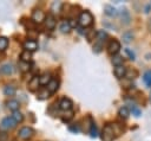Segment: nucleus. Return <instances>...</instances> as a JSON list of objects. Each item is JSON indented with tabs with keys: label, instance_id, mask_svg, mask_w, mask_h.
<instances>
[{
	"label": "nucleus",
	"instance_id": "obj_20",
	"mask_svg": "<svg viewBox=\"0 0 151 141\" xmlns=\"http://www.w3.org/2000/svg\"><path fill=\"white\" fill-rule=\"evenodd\" d=\"M143 81L146 86L151 88V70H146L143 75Z\"/></svg>",
	"mask_w": 151,
	"mask_h": 141
},
{
	"label": "nucleus",
	"instance_id": "obj_9",
	"mask_svg": "<svg viewBox=\"0 0 151 141\" xmlns=\"http://www.w3.org/2000/svg\"><path fill=\"white\" fill-rule=\"evenodd\" d=\"M45 14H44V12L41 11V9H35V11H33V13H32V20L34 21V23H37V24H40V23H42L44 20H45Z\"/></svg>",
	"mask_w": 151,
	"mask_h": 141
},
{
	"label": "nucleus",
	"instance_id": "obj_32",
	"mask_svg": "<svg viewBox=\"0 0 151 141\" xmlns=\"http://www.w3.org/2000/svg\"><path fill=\"white\" fill-rule=\"evenodd\" d=\"M48 96H50V92H48V90L46 89V90H44V91H40V92H39L38 98H40V100H45V98H47Z\"/></svg>",
	"mask_w": 151,
	"mask_h": 141
},
{
	"label": "nucleus",
	"instance_id": "obj_21",
	"mask_svg": "<svg viewBox=\"0 0 151 141\" xmlns=\"http://www.w3.org/2000/svg\"><path fill=\"white\" fill-rule=\"evenodd\" d=\"M123 62H124L123 56H120V55H114V56H112V64H113L114 66L123 65Z\"/></svg>",
	"mask_w": 151,
	"mask_h": 141
},
{
	"label": "nucleus",
	"instance_id": "obj_38",
	"mask_svg": "<svg viewBox=\"0 0 151 141\" xmlns=\"http://www.w3.org/2000/svg\"><path fill=\"white\" fill-rule=\"evenodd\" d=\"M149 100H150V102H151V92H150V96H149Z\"/></svg>",
	"mask_w": 151,
	"mask_h": 141
},
{
	"label": "nucleus",
	"instance_id": "obj_31",
	"mask_svg": "<svg viewBox=\"0 0 151 141\" xmlns=\"http://www.w3.org/2000/svg\"><path fill=\"white\" fill-rule=\"evenodd\" d=\"M73 114H74V113H73L72 110H70L67 114H65V116H63V117H61L63 122H68V121H70V120L73 117Z\"/></svg>",
	"mask_w": 151,
	"mask_h": 141
},
{
	"label": "nucleus",
	"instance_id": "obj_6",
	"mask_svg": "<svg viewBox=\"0 0 151 141\" xmlns=\"http://www.w3.org/2000/svg\"><path fill=\"white\" fill-rule=\"evenodd\" d=\"M45 26L47 30H54L55 25H57V20H55V17L52 14V13H48L46 17H45Z\"/></svg>",
	"mask_w": 151,
	"mask_h": 141
},
{
	"label": "nucleus",
	"instance_id": "obj_15",
	"mask_svg": "<svg viewBox=\"0 0 151 141\" xmlns=\"http://www.w3.org/2000/svg\"><path fill=\"white\" fill-rule=\"evenodd\" d=\"M15 92H17V89H15L14 85L7 84V85L4 86V94H5V96H14Z\"/></svg>",
	"mask_w": 151,
	"mask_h": 141
},
{
	"label": "nucleus",
	"instance_id": "obj_24",
	"mask_svg": "<svg viewBox=\"0 0 151 141\" xmlns=\"http://www.w3.org/2000/svg\"><path fill=\"white\" fill-rule=\"evenodd\" d=\"M17 123H20V122H22L24 121V115L20 113V111H13V114H12V116H11Z\"/></svg>",
	"mask_w": 151,
	"mask_h": 141
},
{
	"label": "nucleus",
	"instance_id": "obj_3",
	"mask_svg": "<svg viewBox=\"0 0 151 141\" xmlns=\"http://www.w3.org/2000/svg\"><path fill=\"white\" fill-rule=\"evenodd\" d=\"M18 135H19V137L22 139V140H28V139H31V137L34 135V130H33L31 127H27V126H26V127H22V128L19 129Z\"/></svg>",
	"mask_w": 151,
	"mask_h": 141
},
{
	"label": "nucleus",
	"instance_id": "obj_4",
	"mask_svg": "<svg viewBox=\"0 0 151 141\" xmlns=\"http://www.w3.org/2000/svg\"><path fill=\"white\" fill-rule=\"evenodd\" d=\"M119 50H120V43H119L117 39H112V40L109 43V45H107V52H109L110 55L114 56V55H118Z\"/></svg>",
	"mask_w": 151,
	"mask_h": 141
},
{
	"label": "nucleus",
	"instance_id": "obj_13",
	"mask_svg": "<svg viewBox=\"0 0 151 141\" xmlns=\"http://www.w3.org/2000/svg\"><path fill=\"white\" fill-rule=\"evenodd\" d=\"M104 13L106 14V15H109V17H116L117 14H118V11L112 6V5H105L104 6Z\"/></svg>",
	"mask_w": 151,
	"mask_h": 141
},
{
	"label": "nucleus",
	"instance_id": "obj_26",
	"mask_svg": "<svg viewBox=\"0 0 151 141\" xmlns=\"http://www.w3.org/2000/svg\"><path fill=\"white\" fill-rule=\"evenodd\" d=\"M20 58H21V62L29 63V60H31V58H32V55H31V52H28V51H24V52L20 55Z\"/></svg>",
	"mask_w": 151,
	"mask_h": 141
},
{
	"label": "nucleus",
	"instance_id": "obj_14",
	"mask_svg": "<svg viewBox=\"0 0 151 141\" xmlns=\"http://www.w3.org/2000/svg\"><path fill=\"white\" fill-rule=\"evenodd\" d=\"M58 88H59V83H58V81H57V79H54V78H52V79H51V82L47 84V90H48V92H50V94L55 92V91L58 90Z\"/></svg>",
	"mask_w": 151,
	"mask_h": 141
},
{
	"label": "nucleus",
	"instance_id": "obj_30",
	"mask_svg": "<svg viewBox=\"0 0 151 141\" xmlns=\"http://www.w3.org/2000/svg\"><path fill=\"white\" fill-rule=\"evenodd\" d=\"M131 111H132V115H134L136 117H139L142 115V110L138 107H136V105H132L131 107Z\"/></svg>",
	"mask_w": 151,
	"mask_h": 141
},
{
	"label": "nucleus",
	"instance_id": "obj_35",
	"mask_svg": "<svg viewBox=\"0 0 151 141\" xmlns=\"http://www.w3.org/2000/svg\"><path fill=\"white\" fill-rule=\"evenodd\" d=\"M127 78H134L137 76V72L136 71H127L126 70V75H125Z\"/></svg>",
	"mask_w": 151,
	"mask_h": 141
},
{
	"label": "nucleus",
	"instance_id": "obj_29",
	"mask_svg": "<svg viewBox=\"0 0 151 141\" xmlns=\"http://www.w3.org/2000/svg\"><path fill=\"white\" fill-rule=\"evenodd\" d=\"M90 135H91V137H96V136H97V127H96V123H94V122H91Z\"/></svg>",
	"mask_w": 151,
	"mask_h": 141
},
{
	"label": "nucleus",
	"instance_id": "obj_12",
	"mask_svg": "<svg viewBox=\"0 0 151 141\" xmlns=\"http://www.w3.org/2000/svg\"><path fill=\"white\" fill-rule=\"evenodd\" d=\"M0 72L4 73V75H12V73L14 72V66H13V64H11V63L4 64V65L0 68Z\"/></svg>",
	"mask_w": 151,
	"mask_h": 141
},
{
	"label": "nucleus",
	"instance_id": "obj_18",
	"mask_svg": "<svg viewBox=\"0 0 151 141\" xmlns=\"http://www.w3.org/2000/svg\"><path fill=\"white\" fill-rule=\"evenodd\" d=\"M51 75L50 73H44V75H41L40 77H39V84H41V85H47L50 82H51Z\"/></svg>",
	"mask_w": 151,
	"mask_h": 141
},
{
	"label": "nucleus",
	"instance_id": "obj_7",
	"mask_svg": "<svg viewBox=\"0 0 151 141\" xmlns=\"http://www.w3.org/2000/svg\"><path fill=\"white\" fill-rule=\"evenodd\" d=\"M119 14H120V19H122V23L124 25H129L131 23V14H130V11L127 8H122L119 11Z\"/></svg>",
	"mask_w": 151,
	"mask_h": 141
},
{
	"label": "nucleus",
	"instance_id": "obj_8",
	"mask_svg": "<svg viewBox=\"0 0 151 141\" xmlns=\"http://www.w3.org/2000/svg\"><path fill=\"white\" fill-rule=\"evenodd\" d=\"M72 105H73L72 101H71L70 98H66V97L61 98L60 102H59V108H60L61 110H64V111H70V110H72Z\"/></svg>",
	"mask_w": 151,
	"mask_h": 141
},
{
	"label": "nucleus",
	"instance_id": "obj_10",
	"mask_svg": "<svg viewBox=\"0 0 151 141\" xmlns=\"http://www.w3.org/2000/svg\"><path fill=\"white\" fill-rule=\"evenodd\" d=\"M24 49H25V51H28V52L37 51L38 50V43L33 39H28L24 43Z\"/></svg>",
	"mask_w": 151,
	"mask_h": 141
},
{
	"label": "nucleus",
	"instance_id": "obj_22",
	"mask_svg": "<svg viewBox=\"0 0 151 141\" xmlns=\"http://www.w3.org/2000/svg\"><path fill=\"white\" fill-rule=\"evenodd\" d=\"M118 115H119V117H122V118H127L129 117V115H130V110H129V108L127 107H122V108H119V110H118Z\"/></svg>",
	"mask_w": 151,
	"mask_h": 141
},
{
	"label": "nucleus",
	"instance_id": "obj_17",
	"mask_svg": "<svg viewBox=\"0 0 151 141\" xmlns=\"http://www.w3.org/2000/svg\"><path fill=\"white\" fill-rule=\"evenodd\" d=\"M133 37H134V34H133L132 31H126V32H124V33L122 34V39H123V41L126 43V44H129L130 41H132V40H133Z\"/></svg>",
	"mask_w": 151,
	"mask_h": 141
},
{
	"label": "nucleus",
	"instance_id": "obj_11",
	"mask_svg": "<svg viewBox=\"0 0 151 141\" xmlns=\"http://www.w3.org/2000/svg\"><path fill=\"white\" fill-rule=\"evenodd\" d=\"M113 73L117 78H123L125 77L126 75V68L124 65H119V66H116L114 70H113Z\"/></svg>",
	"mask_w": 151,
	"mask_h": 141
},
{
	"label": "nucleus",
	"instance_id": "obj_23",
	"mask_svg": "<svg viewBox=\"0 0 151 141\" xmlns=\"http://www.w3.org/2000/svg\"><path fill=\"white\" fill-rule=\"evenodd\" d=\"M59 30H60V32H63V33H68V32L71 31V25H70V23H68V21H63V23L60 24V26H59Z\"/></svg>",
	"mask_w": 151,
	"mask_h": 141
},
{
	"label": "nucleus",
	"instance_id": "obj_34",
	"mask_svg": "<svg viewBox=\"0 0 151 141\" xmlns=\"http://www.w3.org/2000/svg\"><path fill=\"white\" fill-rule=\"evenodd\" d=\"M0 141H8V134L6 132H0Z\"/></svg>",
	"mask_w": 151,
	"mask_h": 141
},
{
	"label": "nucleus",
	"instance_id": "obj_39",
	"mask_svg": "<svg viewBox=\"0 0 151 141\" xmlns=\"http://www.w3.org/2000/svg\"><path fill=\"white\" fill-rule=\"evenodd\" d=\"M13 141H15V140H13Z\"/></svg>",
	"mask_w": 151,
	"mask_h": 141
},
{
	"label": "nucleus",
	"instance_id": "obj_5",
	"mask_svg": "<svg viewBox=\"0 0 151 141\" xmlns=\"http://www.w3.org/2000/svg\"><path fill=\"white\" fill-rule=\"evenodd\" d=\"M15 126H17V122H15L12 117H9V116L4 117V118L1 120V123H0V127H1L2 129H5V130H7V129H13Z\"/></svg>",
	"mask_w": 151,
	"mask_h": 141
},
{
	"label": "nucleus",
	"instance_id": "obj_27",
	"mask_svg": "<svg viewBox=\"0 0 151 141\" xmlns=\"http://www.w3.org/2000/svg\"><path fill=\"white\" fill-rule=\"evenodd\" d=\"M8 46V38L6 37H0V51L6 50Z\"/></svg>",
	"mask_w": 151,
	"mask_h": 141
},
{
	"label": "nucleus",
	"instance_id": "obj_33",
	"mask_svg": "<svg viewBox=\"0 0 151 141\" xmlns=\"http://www.w3.org/2000/svg\"><path fill=\"white\" fill-rule=\"evenodd\" d=\"M125 53L129 56V58H130L131 60H134V57H136V56H134V52H133V51H131L129 47H126V49H125Z\"/></svg>",
	"mask_w": 151,
	"mask_h": 141
},
{
	"label": "nucleus",
	"instance_id": "obj_37",
	"mask_svg": "<svg viewBox=\"0 0 151 141\" xmlns=\"http://www.w3.org/2000/svg\"><path fill=\"white\" fill-rule=\"evenodd\" d=\"M149 26L151 27V18H150V20H149Z\"/></svg>",
	"mask_w": 151,
	"mask_h": 141
},
{
	"label": "nucleus",
	"instance_id": "obj_16",
	"mask_svg": "<svg viewBox=\"0 0 151 141\" xmlns=\"http://www.w3.org/2000/svg\"><path fill=\"white\" fill-rule=\"evenodd\" d=\"M6 104H7V108L9 110H12V111H17L19 109V107H20V103L17 100H9V101H7Z\"/></svg>",
	"mask_w": 151,
	"mask_h": 141
},
{
	"label": "nucleus",
	"instance_id": "obj_19",
	"mask_svg": "<svg viewBox=\"0 0 151 141\" xmlns=\"http://www.w3.org/2000/svg\"><path fill=\"white\" fill-rule=\"evenodd\" d=\"M38 85H39V77H33L29 81V83H28V88H29L31 91L37 90L38 89Z\"/></svg>",
	"mask_w": 151,
	"mask_h": 141
},
{
	"label": "nucleus",
	"instance_id": "obj_36",
	"mask_svg": "<svg viewBox=\"0 0 151 141\" xmlns=\"http://www.w3.org/2000/svg\"><path fill=\"white\" fill-rule=\"evenodd\" d=\"M150 9H151V2H150V4H147V5L145 6V11H144V12H145V13H149V12H150Z\"/></svg>",
	"mask_w": 151,
	"mask_h": 141
},
{
	"label": "nucleus",
	"instance_id": "obj_28",
	"mask_svg": "<svg viewBox=\"0 0 151 141\" xmlns=\"http://www.w3.org/2000/svg\"><path fill=\"white\" fill-rule=\"evenodd\" d=\"M19 69L22 71V72H26L29 70V63H25V62H20L19 63Z\"/></svg>",
	"mask_w": 151,
	"mask_h": 141
},
{
	"label": "nucleus",
	"instance_id": "obj_25",
	"mask_svg": "<svg viewBox=\"0 0 151 141\" xmlns=\"http://www.w3.org/2000/svg\"><path fill=\"white\" fill-rule=\"evenodd\" d=\"M106 37H107V33H106L104 30H100V31H97V32H96V38H97V40H99V41H104Z\"/></svg>",
	"mask_w": 151,
	"mask_h": 141
},
{
	"label": "nucleus",
	"instance_id": "obj_1",
	"mask_svg": "<svg viewBox=\"0 0 151 141\" xmlns=\"http://www.w3.org/2000/svg\"><path fill=\"white\" fill-rule=\"evenodd\" d=\"M93 23V15L88 11H83L78 17V24L81 27H88Z\"/></svg>",
	"mask_w": 151,
	"mask_h": 141
},
{
	"label": "nucleus",
	"instance_id": "obj_2",
	"mask_svg": "<svg viewBox=\"0 0 151 141\" xmlns=\"http://www.w3.org/2000/svg\"><path fill=\"white\" fill-rule=\"evenodd\" d=\"M114 137H116V133H114L112 123L105 124V127L103 128V132H101V140L103 141H113Z\"/></svg>",
	"mask_w": 151,
	"mask_h": 141
}]
</instances>
